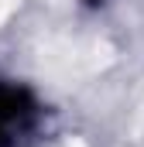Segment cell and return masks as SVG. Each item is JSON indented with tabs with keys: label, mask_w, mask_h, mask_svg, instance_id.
Here are the masks:
<instances>
[{
	"label": "cell",
	"mask_w": 144,
	"mask_h": 147,
	"mask_svg": "<svg viewBox=\"0 0 144 147\" xmlns=\"http://www.w3.org/2000/svg\"><path fill=\"white\" fill-rule=\"evenodd\" d=\"M31 120H35L31 99L17 86L0 82V147H14L21 140V134H28Z\"/></svg>",
	"instance_id": "obj_1"
}]
</instances>
